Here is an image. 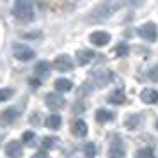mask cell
Returning a JSON list of instances; mask_svg holds the SVG:
<instances>
[{
  "instance_id": "1",
  "label": "cell",
  "mask_w": 158,
  "mask_h": 158,
  "mask_svg": "<svg viewBox=\"0 0 158 158\" xmlns=\"http://www.w3.org/2000/svg\"><path fill=\"white\" fill-rule=\"evenodd\" d=\"M13 15H15L16 20L20 22H30L34 18V7L30 2H25V0H18L13 7Z\"/></svg>"
},
{
  "instance_id": "2",
  "label": "cell",
  "mask_w": 158,
  "mask_h": 158,
  "mask_svg": "<svg viewBox=\"0 0 158 158\" xmlns=\"http://www.w3.org/2000/svg\"><path fill=\"white\" fill-rule=\"evenodd\" d=\"M139 36L142 37L144 41H155L158 37V29L155 23H144L139 27Z\"/></svg>"
},
{
  "instance_id": "3",
  "label": "cell",
  "mask_w": 158,
  "mask_h": 158,
  "mask_svg": "<svg viewBox=\"0 0 158 158\" xmlns=\"http://www.w3.org/2000/svg\"><path fill=\"white\" fill-rule=\"evenodd\" d=\"M13 53H15V57L18 60H30V59H34V50L27 46V44H15L13 46Z\"/></svg>"
},
{
  "instance_id": "4",
  "label": "cell",
  "mask_w": 158,
  "mask_h": 158,
  "mask_svg": "<svg viewBox=\"0 0 158 158\" xmlns=\"http://www.w3.org/2000/svg\"><path fill=\"white\" fill-rule=\"evenodd\" d=\"M44 103H46V107L50 108V110H59V108L64 107L66 101L59 93H48L44 96Z\"/></svg>"
},
{
  "instance_id": "5",
  "label": "cell",
  "mask_w": 158,
  "mask_h": 158,
  "mask_svg": "<svg viewBox=\"0 0 158 158\" xmlns=\"http://www.w3.org/2000/svg\"><path fill=\"white\" fill-rule=\"evenodd\" d=\"M53 68L55 69H59V71H71L73 69V59L69 57V55H66V53H62V55H57L55 57V60H53Z\"/></svg>"
},
{
  "instance_id": "6",
  "label": "cell",
  "mask_w": 158,
  "mask_h": 158,
  "mask_svg": "<svg viewBox=\"0 0 158 158\" xmlns=\"http://www.w3.org/2000/svg\"><path fill=\"white\" fill-rule=\"evenodd\" d=\"M89 41H91L94 46H105V44H108V41H110V34L105 32V30H96V32H93V34L89 36Z\"/></svg>"
},
{
  "instance_id": "7",
  "label": "cell",
  "mask_w": 158,
  "mask_h": 158,
  "mask_svg": "<svg viewBox=\"0 0 158 158\" xmlns=\"http://www.w3.org/2000/svg\"><path fill=\"white\" fill-rule=\"evenodd\" d=\"M6 155L9 158H20L23 155V146L22 142H18V140H11V142L6 144Z\"/></svg>"
},
{
  "instance_id": "8",
  "label": "cell",
  "mask_w": 158,
  "mask_h": 158,
  "mask_svg": "<svg viewBox=\"0 0 158 158\" xmlns=\"http://www.w3.org/2000/svg\"><path fill=\"white\" fill-rule=\"evenodd\" d=\"M94 55H96V53H94L93 50H78L77 52V62H78L80 66H85L87 62H91L94 59Z\"/></svg>"
},
{
  "instance_id": "9",
  "label": "cell",
  "mask_w": 158,
  "mask_h": 158,
  "mask_svg": "<svg viewBox=\"0 0 158 158\" xmlns=\"http://www.w3.org/2000/svg\"><path fill=\"white\" fill-rule=\"evenodd\" d=\"M112 13H114V7H112L110 4H103V6H100L98 9H94V16H96V18H101V20L110 18Z\"/></svg>"
},
{
  "instance_id": "10",
  "label": "cell",
  "mask_w": 158,
  "mask_h": 158,
  "mask_svg": "<svg viewBox=\"0 0 158 158\" xmlns=\"http://www.w3.org/2000/svg\"><path fill=\"white\" fill-rule=\"evenodd\" d=\"M140 100H142L144 103L153 105V103H156L158 101V93L155 91V89H144L142 93H140Z\"/></svg>"
},
{
  "instance_id": "11",
  "label": "cell",
  "mask_w": 158,
  "mask_h": 158,
  "mask_svg": "<svg viewBox=\"0 0 158 158\" xmlns=\"http://www.w3.org/2000/svg\"><path fill=\"white\" fill-rule=\"evenodd\" d=\"M18 115H20V114H18V110H16V108H7V110L0 112V121L11 124L13 121H16V119H18Z\"/></svg>"
},
{
  "instance_id": "12",
  "label": "cell",
  "mask_w": 158,
  "mask_h": 158,
  "mask_svg": "<svg viewBox=\"0 0 158 158\" xmlns=\"http://www.w3.org/2000/svg\"><path fill=\"white\" fill-rule=\"evenodd\" d=\"M93 78H94V84L98 87H103L108 84V78H110V75H108L105 69H101V71H94L93 73Z\"/></svg>"
},
{
  "instance_id": "13",
  "label": "cell",
  "mask_w": 158,
  "mask_h": 158,
  "mask_svg": "<svg viewBox=\"0 0 158 158\" xmlns=\"http://www.w3.org/2000/svg\"><path fill=\"white\" fill-rule=\"evenodd\" d=\"M34 71L39 78H46L48 75H50V62H46V60H41V62H37L36 68H34Z\"/></svg>"
},
{
  "instance_id": "14",
  "label": "cell",
  "mask_w": 158,
  "mask_h": 158,
  "mask_svg": "<svg viewBox=\"0 0 158 158\" xmlns=\"http://www.w3.org/2000/svg\"><path fill=\"white\" fill-rule=\"evenodd\" d=\"M44 124H46V128H50V130H59L60 124H62V117H60L59 114H52V115L46 117Z\"/></svg>"
},
{
  "instance_id": "15",
  "label": "cell",
  "mask_w": 158,
  "mask_h": 158,
  "mask_svg": "<svg viewBox=\"0 0 158 158\" xmlns=\"http://www.w3.org/2000/svg\"><path fill=\"white\" fill-rule=\"evenodd\" d=\"M71 131L77 137H85L87 135V124L82 121V119H78V121H75L71 124Z\"/></svg>"
},
{
  "instance_id": "16",
  "label": "cell",
  "mask_w": 158,
  "mask_h": 158,
  "mask_svg": "<svg viewBox=\"0 0 158 158\" xmlns=\"http://www.w3.org/2000/svg\"><path fill=\"white\" fill-rule=\"evenodd\" d=\"M73 89V82L68 78H59L55 80V91L57 93H68V91H71Z\"/></svg>"
},
{
  "instance_id": "17",
  "label": "cell",
  "mask_w": 158,
  "mask_h": 158,
  "mask_svg": "<svg viewBox=\"0 0 158 158\" xmlns=\"http://www.w3.org/2000/svg\"><path fill=\"white\" fill-rule=\"evenodd\" d=\"M126 101V98H124V93H123L121 89L119 91H114V93L108 96V103H112V105H123Z\"/></svg>"
},
{
  "instance_id": "18",
  "label": "cell",
  "mask_w": 158,
  "mask_h": 158,
  "mask_svg": "<svg viewBox=\"0 0 158 158\" xmlns=\"http://www.w3.org/2000/svg\"><path fill=\"white\" fill-rule=\"evenodd\" d=\"M112 119H114V114L105 110V108H100L96 112V121L98 123H108V121H112Z\"/></svg>"
},
{
  "instance_id": "19",
  "label": "cell",
  "mask_w": 158,
  "mask_h": 158,
  "mask_svg": "<svg viewBox=\"0 0 158 158\" xmlns=\"http://www.w3.org/2000/svg\"><path fill=\"white\" fill-rule=\"evenodd\" d=\"M140 123H142V115L133 114V115H130L128 119H126V128L128 130H135V128L140 126Z\"/></svg>"
},
{
  "instance_id": "20",
  "label": "cell",
  "mask_w": 158,
  "mask_h": 158,
  "mask_svg": "<svg viewBox=\"0 0 158 158\" xmlns=\"http://www.w3.org/2000/svg\"><path fill=\"white\" fill-rule=\"evenodd\" d=\"M108 158H124V149L119 142L117 144H112V148L108 151Z\"/></svg>"
},
{
  "instance_id": "21",
  "label": "cell",
  "mask_w": 158,
  "mask_h": 158,
  "mask_svg": "<svg viewBox=\"0 0 158 158\" xmlns=\"http://www.w3.org/2000/svg\"><path fill=\"white\" fill-rule=\"evenodd\" d=\"M114 53L117 55V57H126L130 53V48H128V44L126 43H121V44H117L114 48Z\"/></svg>"
},
{
  "instance_id": "22",
  "label": "cell",
  "mask_w": 158,
  "mask_h": 158,
  "mask_svg": "<svg viewBox=\"0 0 158 158\" xmlns=\"http://www.w3.org/2000/svg\"><path fill=\"white\" fill-rule=\"evenodd\" d=\"M22 140H23V144H27V146H34L36 144V133L34 131H25L22 135Z\"/></svg>"
},
{
  "instance_id": "23",
  "label": "cell",
  "mask_w": 158,
  "mask_h": 158,
  "mask_svg": "<svg viewBox=\"0 0 158 158\" xmlns=\"http://www.w3.org/2000/svg\"><path fill=\"white\" fill-rule=\"evenodd\" d=\"M13 94H15V91H13V89H9V87L0 89V103H2V101L11 100V98H13Z\"/></svg>"
},
{
  "instance_id": "24",
  "label": "cell",
  "mask_w": 158,
  "mask_h": 158,
  "mask_svg": "<svg viewBox=\"0 0 158 158\" xmlns=\"http://www.w3.org/2000/svg\"><path fill=\"white\" fill-rule=\"evenodd\" d=\"M57 146V139L55 137H44L43 139V148L44 149H53Z\"/></svg>"
},
{
  "instance_id": "25",
  "label": "cell",
  "mask_w": 158,
  "mask_h": 158,
  "mask_svg": "<svg viewBox=\"0 0 158 158\" xmlns=\"http://www.w3.org/2000/svg\"><path fill=\"white\" fill-rule=\"evenodd\" d=\"M84 153L87 155V158H93L94 155H96V146H94L93 142H87L85 146H84Z\"/></svg>"
},
{
  "instance_id": "26",
  "label": "cell",
  "mask_w": 158,
  "mask_h": 158,
  "mask_svg": "<svg viewBox=\"0 0 158 158\" xmlns=\"http://www.w3.org/2000/svg\"><path fill=\"white\" fill-rule=\"evenodd\" d=\"M151 155H153V151L149 148H144V149H139L135 153V158H153Z\"/></svg>"
},
{
  "instance_id": "27",
  "label": "cell",
  "mask_w": 158,
  "mask_h": 158,
  "mask_svg": "<svg viewBox=\"0 0 158 158\" xmlns=\"http://www.w3.org/2000/svg\"><path fill=\"white\" fill-rule=\"evenodd\" d=\"M149 78L153 80V82H158V66H155V68L149 69Z\"/></svg>"
},
{
  "instance_id": "28",
  "label": "cell",
  "mask_w": 158,
  "mask_h": 158,
  "mask_svg": "<svg viewBox=\"0 0 158 158\" xmlns=\"http://www.w3.org/2000/svg\"><path fill=\"white\" fill-rule=\"evenodd\" d=\"M32 158H48V155H46V151H37L32 155Z\"/></svg>"
},
{
  "instance_id": "29",
  "label": "cell",
  "mask_w": 158,
  "mask_h": 158,
  "mask_svg": "<svg viewBox=\"0 0 158 158\" xmlns=\"http://www.w3.org/2000/svg\"><path fill=\"white\" fill-rule=\"evenodd\" d=\"M29 84H32L34 87H39V80H30Z\"/></svg>"
},
{
  "instance_id": "30",
  "label": "cell",
  "mask_w": 158,
  "mask_h": 158,
  "mask_svg": "<svg viewBox=\"0 0 158 158\" xmlns=\"http://www.w3.org/2000/svg\"><path fill=\"white\" fill-rule=\"evenodd\" d=\"M156 128H158V123H156Z\"/></svg>"
}]
</instances>
